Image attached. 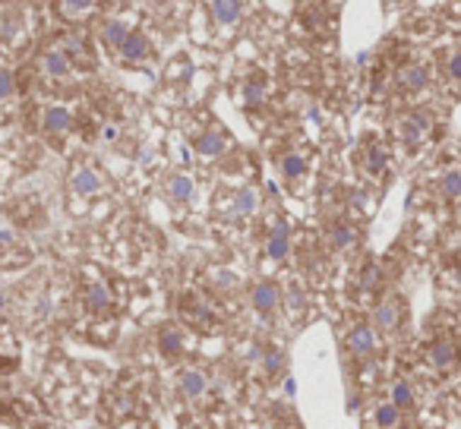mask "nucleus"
<instances>
[{
  "instance_id": "12",
  "label": "nucleus",
  "mask_w": 461,
  "mask_h": 429,
  "mask_svg": "<svg viewBox=\"0 0 461 429\" xmlns=\"http://www.w3.org/2000/svg\"><path fill=\"white\" fill-rule=\"evenodd\" d=\"M395 79L404 92H420V88H426V83H430V73H426V66H420V64H404Z\"/></svg>"
},
{
  "instance_id": "4",
  "label": "nucleus",
  "mask_w": 461,
  "mask_h": 429,
  "mask_svg": "<svg viewBox=\"0 0 461 429\" xmlns=\"http://www.w3.org/2000/svg\"><path fill=\"white\" fill-rule=\"evenodd\" d=\"M433 120L426 111H411L404 114L402 120H398V136H402L404 146H417V142H424V136L430 133Z\"/></svg>"
},
{
  "instance_id": "20",
  "label": "nucleus",
  "mask_w": 461,
  "mask_h": 429,
  "mask_svg": "<svg viewBox=\"0 0 461 429\" xmlns=\"http://www.w3.org/2000/svg\"><path fill=\"white\" fill-rule=\"evenodd\" d=\"M269 256L272 259L288 256V224H275L272 237H269Z\"/></svg>"
},
{
  "instance_id": "8",
  "label": "nucleus",
  "mask_w": 461,
  "mask_h": 429,
  "mask_svg": "<svg viewBox=\"0 0 461 429\" xmlns=\"http://www.w3.org/2000/svg\"><path fill=\"white\" fill-rule=\"evenodd\" d=\"M193 148H196L199 158H218V155H225V148H228V136L218 133V129H206V133L196 136Z\"/></svg>"
},
{
  "instance_id": "22",
  "label": "nucleus",
  "mask_w": 461,
  "mask_h": 429,
  "mask_svg": "<svg viewBox=\"0 0 461 429\" xmlns=\"http://www.w3.org/2000/svg\"><path fill=\"white\" fill-rule=\"evenodd\" d=\"M329 243H332V249H348L351 243H354V228H351V224H332Z\"/></svg>"
},
{
  "instance_id": "28",
  "label": "nucleus",
  "mask_w": 461,
  "mask_h": 429,
  "mask_svg": "<svg viewBox=\"0 0 461 429\" xmlns=\"http://www.w3.org/2000/svg\"><path fill=\"white\" fill-rule=\"evenodd\" d=\"M13 92H16V79H13V73L6 66H0V101L13 98Z\"/></svg>"
},
{
  "instance_id": "18",
  "label": "nucleus",
  "mask_w": 461,
  "mask_h": 429,
  "mask_svg": "<svg viewBox=\"0 0 461 429\" xmlns=\"http://www.w3.org/2000/svg\"><path fill=\"white\" fill-rule=\"evenodd\" d=\"M206 372H199V370H187L184 376H180V392L187 394V398H199L202 392H206Z\"/></svg>"
},
{
  "instance_id": "11",
  "label": "nucleus",
  "mask_w": 461,
  "mask_h": 429,
  "mask_svg": "<svg viewBox=\"0 0 461 429\" xmlns=\"http://www.w3.org/2000/svg\"><path fill=\"white\" fill-rule=\"evenodd\" d=\"M250 303H253L259 312H272L275 306L281 303V290H278V284H272V281H259L253 290H250Z\"/></svg>"
},
{
  "instance_id": "27",
  "label": "nucleus",
  "mask_w": 461,
  "mask_h": 429,
  "mask_svg": "<svg viewBox=\"0 0 461 429\" xmlns=\"http://www.w3.org/2000/svg\"><path fill=\"white\" fill-rule=\"evenodd\" d=\"M262 95H266V86H262V79H250L247 88H243V101H247L250 107L262 105Z\"/></svg>"
},
{
  "instance_id": "16",
  "label": "nucleus",
  "mask_w": 461,
  "mask_h": 429,
  "mask_svg": "<svg viewBox=\"0 0 461 429\" xmlns=\"http://www.w3.org/2000/svg\"><path fill=\"white\" fill-rule=\"evenodd\" d=\"M86 306H89L92 312H105L107 306H111V294H107L105 281H92L89 288H86Z\"/></svg>"
},
{
  "instance_id": "1",
  "label": "nucleus",
  "mask_w": 461,
  "mask_h": 429,
  "mask_svg": "<svg viewBox=\"0 0 461 429\" xmlns=\"http://www.w3.org/2000/svg\"><path fill=\"white\" fill-rule=\"evenodd\" d=\"M73 70H76V64H73L70 54H66L60 45L45 47L42 57H38V73H42L45 79H51V83H64V79H70Z\"/></svg>"
},
{
  "instance_id": "9",
  "label": "nucleus",
  "mask_w": 461,
  "mask_h": 429,
  "mask_svg": "<svg viewBox=\"0 0 461 429\" xmlns=\"http://www.w3.org/2000/svg\"><path fill=\"white\" fill-rule=\"evenodd\" d=\"M101 189V177L98 171H92V168H76V171L70 174V193L73 196H83V199H89Z\"/></svg>"
},
{
  "instance_id": "30",
  "label": "nucleus",
  "mask_w": 461,
  "mask_h": 429,
  "mask_svg": "<svg viewBox=\"0 0 461 429\" xmlns=\"http://www.w3.org/2000/svg\"><path fill=\"white\" fill-rule=\"evenodd\" d=\"M262 363H266V370H269V372H278V370L284 366V353L278 351V347H269L266 357H262Z\"/></svg>"
},
{
  "instance_id": "32",
  "label": "nucleus",
  "mask_w": 461,
  "mask_h": 429,
  "mask_svg": "<svg viewBox=\"0 0 461 429\" xmlns=\"http://www.w3.org/2000/svg\"><path fill=\"white\" fill-rule=\"evenodd\" d=\"M101 136H105V139H114V136H117V127H105V133Z\"/></svg>"
},
{
  "instance_id": "25",
  "label": "nucleus",
  "mask_w": 461,
  "mask_h": 429,
  "mask_svg": "<svg viewBox=\"0 0 461 429\" xmlns=\"http://www.w3.org/2000/svg\"><path fill=\"white\" fill-rule=\"evenodd\" d=\"M385 165H389V152H385L379 142H373V146L367 148V171L376 177V174L385 171Z\"/></svg>"
},
{
  "instance_id": "15",
  "label": "nucleus",
  "mask_w": 461,
  "mask_h": 429,
  "mask_svg": "<svg viewBox=\"0 0 461 429\" xmlns=\"http://www.w3.org/2000/svg\"><path fill=\"white\" fill-rule=\"evenodd\" d=\"M256 206H259L256 189H240V193H234V199H230V215H234V218H247V215L256 212Z\"/></svg>"
},
{
  "instance_id": "10",
  "label": "nucleus",
  "mask_w": 461,
  "mask_h": 429,
  "mask_svg": "<svg viewBox=\"0 0 461 429\" xmlns=\"http://www.w3.org/2000/svg\"><path fill=\"white\" fill-rule=\"evenodd\" d=\"M117 54L127 64H142V60H148V54H152V45H148V38L142 35V32H130L127 42L117 47Z\"/></svg>"
},
{
  "instance_id": "2",
  "label": "nucleus",
  "mask_w": 461,
  "mask_h": 429,
  "mask_svg": "<svg viewBox=\"0 0 461 429\" xmlns=\"http://www.w3.org/2000/svg\"><path fill=\"white\" fill-rule=\"evenodd\" d=\"M402 319H404V306L398 297H385L383 303L373 310V329L385 331V335H395L402 329Z\"/></svg>"
},
{
  "instance_id": "33",
  "label": "nucleus",
  "mask_w": 461,
  "mask_h": 429,
  "mask_svg": "<svg viewBox=\"0 0 461 429\" xmlns=\"http://www.w3.org/2000/svg\"><path fill=\"white\" fill-rule=\"evenodd\" d=\"M458 45H461V35H458Z\"/></svg>"
},
{
  "instance_id": "7",
  "label": "nucleus",
  "mask_w": 461,
  "mask_h": 429,
  "mask_svg": "<svg viewBox=\"0 0 461 429\" xmlns=\"http://www.w3.org/2000/svg\"><path fill=\"white\" fill-rule=\"evenodd\" d=\"M42 127H45L47 136H54V139H57V136H66L73 129V114L66 111L64 105H51L42 117Z\"/></svg>"
},
{
  "instance_id": "31",
  "label": "nucleus",
  "mask_w": 461,
  "mask_h": 429,
  "mask_svg": "<svg viewBox=\"0 0 461 429\" xmlns=\"http://www.w3.org/2000/svg\"><path fill=\"white\" fill-rule=\"evenodd\" d=\"M379 281H383V271H379V265H367V271H363V278H361L363 290L379 288Z\"/></svg>"
},
{
  "instance_id": "23",
  "label": "nucleus",
  "mask_w": 461,
  "mask_h": 429,
  "mask_svg": "<svg viewBox=\"0 0 461 429\" xmlns=\"http://www.w3.org/2000/svg\"><path fill=\"white\" fill-rule=\"evenodd\" d=\"M158 347H161L165 357H180V351H184V338H180L174 329H165L158 335Z\"/></svg>"
},
{
  "instance_id": "13",
  "label": "nucleus",
  "mask_w": 461,
  "mask_h": 429,
  "mask_svg": "<svg viewBox=\"0 0 461 429\" xmlns=\"http://www.w3.org/2000/svg\"><path fill=\"white\" fill-rule=\"evenodd\" d=\"M212 16H215V23L218 25H234L237 19H240V13H243V6H240V0H212Z\"/></svg>"
},
{
  "instance_id": "29",
  "label": "nucleus",
  "mask_w": 461,
  "mask_h": 429,
  "mask_svg": "<svg viewBox=\"0 0 461 429\" xmlns=\"http://www.w3.org/2000/svg\"><path fill=\"white\" fill-rule=\"evenodd\" d=\"M445 76H449L452 83L461 86V51H455V54H449V57H445Z\"/></svg>"
},
{
  "instance_id": "3",
  "label": "nucleus",
  "mask_w": 461,
  "mask_h": 429,
  "mask_svg": "<svg viewBox=\"0 0 461 429\" xmlns=\"http://www.w3.org/2000/svg\"><path fill=\"white\" fill-rule=\"evenodd\" d=\"M426 363L433 366L436 372H449L458 366V344L455 338H436L426 347Z\"/></svg>"
},
{
  "instance_id": "6",
  "label": "nucleus",
  "mask_w": 461,
  "mask_h": 429,
  "mask_svg": "<svg viewBox=\"0 0 461 429\" xmlns=\"http://www.w3.org/2000/svg\"><path fill=\"white\" fill-rule=\"evenodd\" d=\"M98 10V0H57V13L64 23H89Z\"/></svg>"
},
{
  "instance_id": "14",
  "label": "nucleus",
  "mask_w": 461,
  "mask_h": 429,
  "mask_svg": "<svg viewBox=\"0 0 461 429\" xmlns=\"http://www.w3.org/2000/svg\"><path fill=\"white\" fill-rule=\"evenodd\" d=\"M373 423H376L379 429H398L402 426V407H395L392 401L376 404V411H373Z\"/></svg>"
},
{
  "instance_id": "5",
  "label": "nucleus",
  "mask_w": 461,
  "mask_h": 429,
  "mask_svg": "<svg viewBox=\"0 0 461 429\" xmlns=\"http://www.w3.org/2000/svg\"><path fill=\"white\" fill-rule=\"evenodd\" d=\"M344 344H348V351L354 353V357H373L376 353V329L367 322H361V325H354V329L348 331V338H344Z\"/></svg>"
},
{
  "instance_id": "21",
  "label": "nucleus",
  "mask_w": 461,
  "mask_h": 429,
  "mask_svg": "<svg viewBox=\"0 0 461 429\" xmlns=\"http://www.w3.org/2000/svg\"><path fill=\"white\" fill-rule=\"evenodd\" d=\"M193 180H189L187 174H174L171 177V183H168V193H171V199H177V202H187L189 196H193Z\"/></svg>"
},
{
  "instance_id": "19",
  "label": "nucleus",
  "mask_w": 461,
  "mask_h": 429,
  "mask_svg": "<svg viewBox=\"0 0 461 429\" xmlns=\"http://www.w3.org/2000/svg\"><path fill=\"white\" fill-rule=\"evenodd\" d=\"M389 401L395 407H402V411H408V407H414V388L404 382V379H398V382L392 385V392H389Z\"/></svg>"
},
{
  "instance_id": "17",
  "label": "nucleus",
  "mask_w": 461,
  "mask_h": 429,
  "mask_svg": "<svg viewBox=\"0 0 461 429\" xmlns=\"http://www.w3.org/2000/svg\"><path fill=\"white\" fill-rule=\"evenodd\" d=\"M439 196L449 202L461 199V168H452V171H445L439 177Z\"/></svg>"
},
{
  "instance_id": "26",
  "label": "nucleus",
  "mask_w": 461,
  "mask_h": 429,
  "mask_svg": "<svg viewBox=\"0 0 461 429\" xmlns=\"http://www.w3.org/2000/svg\"><path fill=\"white\" fill-rule=\"evenodd\" d=\"M101 35H105V42L111 47H120L127 42V35H130V29H127L124 23H107L105 29H101Z\"/></svg>"
},
{
  "instance_id": "24",
  "label": "nucleus",
  "mask_w": 461,
  "mask_h": 429,
  "mask_svg": "<svg viewBox=\"0 0 461 429\" xmlns=\"http://www.w3.org/2000/svg\"><path fill=\"white\" fill-rule=\"evenodd\" d=\"M303 171H307V161H303L300 152H288L281 155V174L288 177V180H297Z\"/></svg>"
}]
</instances>
